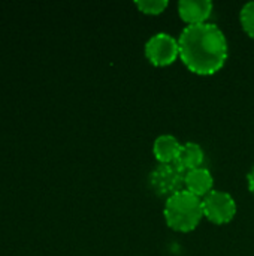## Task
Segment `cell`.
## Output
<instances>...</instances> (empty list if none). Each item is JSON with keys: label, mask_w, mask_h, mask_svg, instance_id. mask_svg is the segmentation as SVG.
<instances>
[{"label": "cell", "mask_w": 254, "mask_h": 256, "mask_svg": "<svg viewBox=\"0 0 254 256\" xmlns=\"http://www.w3.org/2000/svg\"><path fill=\"white\" fill-rule=\"evenodd\" d=\"M180 58L196 75L217 74L229 56L228 39L214 22L186 26L178 38Z\"/></svg>", "instance_id": "cell-1"}, {"label": "cell", "mask_w": 254, "mask_h": 256, "mask_svg": "<svg viewBox=\"0 0 254 256\" xmlns=\"http://www.w3.org/2000/svg\"><path fill=\"white\" fill-rule=\"evenodd\" d=\"M163 214L168 226L174 231H195L204 218L202 200L184 189L166 200Z\"/></svg>", "instance_id": "cell-2"}, {"label": "cell", "mask_w": 254, "mask_h": 256, "mask_svg": "<svg viewBox=\"0 0 254 256\" xmlns=\"http://www.w3.org/2000/svg\"><path fill=\"white\" fill-rule=\"evenodd\" d=\"M186 172L175 164H160L157 165L150 177L148 183L153 192L166 200L181 190H184Z\"/></svg>", "instance_id": "cell-3"}, {"label": "cell", "mask_w": 254, "mask_h": 256, "mask_svg": "<svg viewBox=\"0 0 254 256\" xmlns=\"http://www.w3.org/2000/svg\"><path fill=\"white\" fill-rule=\"evenodd\" d=\"M145 57L151 64L159 68L172 64L180 57L178 39L165 32L153 34L145 44Z\"/></svg>", "instance_id": "cell-4"}, {"label": "cell", "mask_w": 254, "mask_h": 256, "mask_svg": "<svg viewBox=\"0 0 254 256\" xmlns=\"http://www.w3.org/2000/svg\"><path fill=\"white\" fill-rule=\"evenodd\" d=\"M202 210L204 218L216 225L229 224L237 214V202L235 200L223 192V190H213L202 200Z\"/></svg>", "instance_id": "cell-5"}, {"label": "cell", "mask_w": 254, "mask_h": 256, "mask_svg": "<svg viewBox=\"0 0 254 256\" xmlns=\"http://www.w3.org/2000/svg\"><path fill=\"white\" fill-rule=\"evenodd\" d=\"M211 0H180L178 2V14L187 26L204 24L208 22V18L213 12Z\"/></svg>", "instance_id": "cell-6"}, {"label": "cell", "mask_w": 254, "mask_h": 256, "mask_svg": "<svg viewBox=\"0 0 254 256\" xmlns=\"http://www.w3.org/2000/svg\"><path fill=\"white\" fill-rule=\"evenodd\" d=\"M213 186H214V178L207 168H196L186 172L184 189L196 195L198 198L204 200L210 192L214 190Z\"/></svg>", "instance_id": "cell-7"}, {"label": "cell", "mask_w": 254, "mask_h": 256, "mask_svg": "<svg viewBox=\"0 0 254 256\" xmlns=\"http://www.w3.org/2000/svg\"><path fill=\"white\" fill-rule=\"evenodd\" d=\"M181 142L169 134L160 135L156 138L154 144H153V153L154 158L160 162V164H175L178 153L181 150Z\"/></svg>", "instance_id": "cell-8"}, {"label": "cell", "mask_w": 254, "mask_h": 256, "mask_svg": "<svg viewBox=\"0 0 254 256\" xmlns=\"http://www.w3.org/2000/svg\"><path fill=\"white\" fill-rule=\"evenodd\" d=\"M205 160V152L204 148L196 142H184L181 146V150L178 153V158L175 160V165H178L184 172L202 168V164Z\"/></svg>", "instance_id": "cell-9"}, {"label": "cell", "mask_w": 254, "mask_h": 256, "mask_svg": "<svg viewBox=\"0 0 254 256\" xmlns=\"http://www.w3.org/2000/svg\"><path fill=\"white\" fill-rule=\"evenodd\" d=\"M135 4H136V8L142 14L159 15V14H162L168 8L169 2L168 0H136Z\"/></svg>", "instance_id": "cell-10"}, {"label": "cell", "mask_w": 254, "mask_h": 256, "mask_svg": "<svg viewBox=\"0 0 254 256\" xmlns=\"http://www.w3.org/2000/svg\"><path fill=\"white\" fill-rule=\"evenodd\" d=\"M240 20L244 32L254 39V2H249L241 8Z\"/></svg>", "instance_id": "cell-11"}, {"label": "cell", "mask_w": 254, "mask_h": 256, "mask_svg": "<svg viewBox=\"0 0 254 256\" xmlns=\"http://www.w3.org/2000/svg\"><path fill=\"white\" fill-rule=\"evenodd\" d=\"M247 183H249V189L254 195V166L250 170V172L247 174Z\"/></svg>", "instance_id": "cell-12"}]
</instances>
